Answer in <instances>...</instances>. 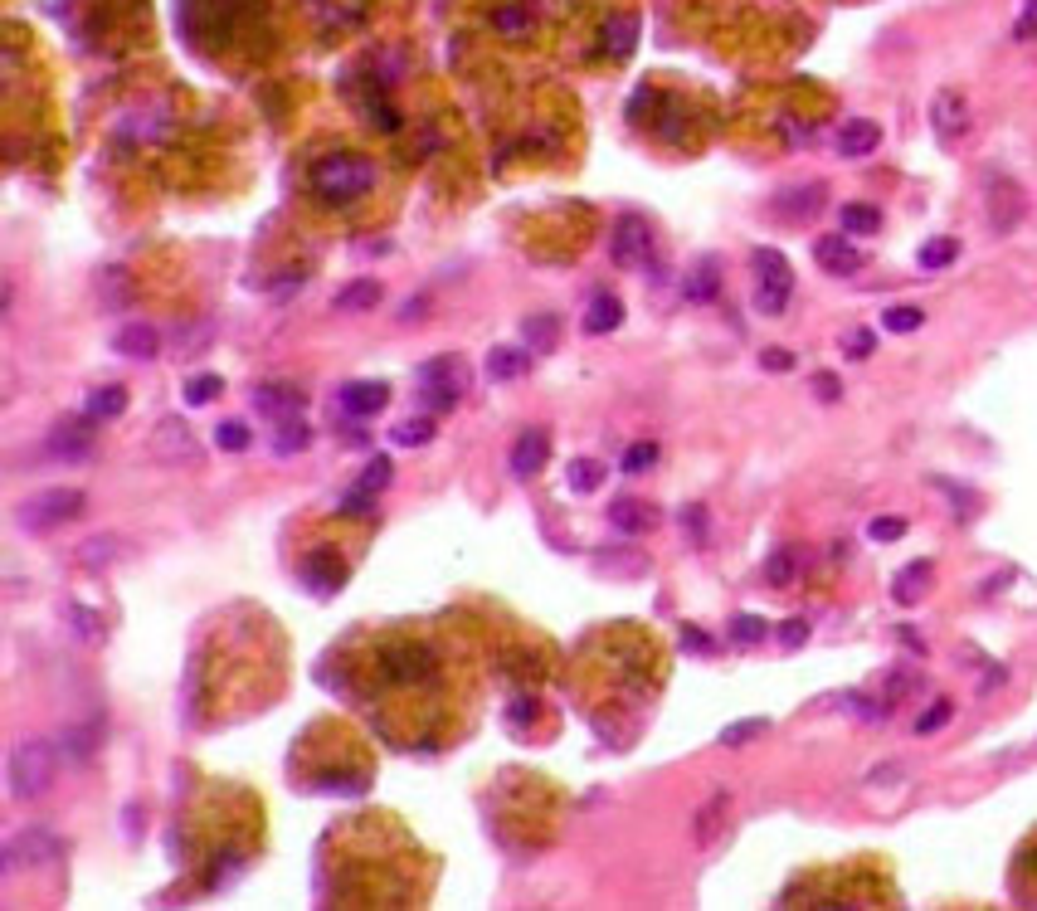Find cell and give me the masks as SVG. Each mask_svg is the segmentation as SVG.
Wrapping results in <instances>:
<instances>
[{
    "label": "cell",
    "instance_id": "obj_21",
    "mask_svg": "<svg viewBox=\"0 0 1037 911\" xmlns=\"http://www.w3.org/2000/svg\"><path fill=\"white\" fill-rule=\"evenodd\" d=\"M930 575H935V566H930V561H911L906 570H896V580H891V595H896V605H916V600L926 595Z\"/></svg>",
    "mask_w": 1037,
    "mask_h": 911
},
{
    "label": "cell",
    "instance_id": "obj_12",
    "mask_svg": "<svg viewBox=\"0 0 1037 911\" xmlns=\"http://www.w3.org/2000/svg\"><path fill=\"white\" fill-rule=\"evenodd\" d=\"M151 454L166 458V463H186V458H195V434H190V424L181 415H166L156 429H151Z\"/></svg>",
    "mask_w": 1037,
    "mask_h": 911
},
{
    "label": "cell",
    "instance_id": "obj_36",
    "mask_svg": "<svg viewBox=\"0 0 1037 911\" xmlns=\"http://www.w3.org/2000/svg\"><path fill=\"white\" fill-rule=\"evenodd\" d=\"M765 731H770V722H765V717H750V722H731L726 731H721V736H716V741L736 751V746H745V741H755V736H765Z\"/></svg>",
    "mask_w": 1037,
    "mask_h": 911
},
{
    "label": "cell",
    "instance_id": "obj_33",
    "mask_svg": "<svg viewBox=\"0 0 1037 911\" xmlns=\"http://www.w3.org/2000/svg\"><path fill=\"white\" fill-rule=\"evenodd\" d=\"M765 634H770V624H765L760 614H736V619H731V644L736 648L765 644Z\"/></svg>",
    "mask_w": 1037,
    "mask_h": 911
},
{
    "label": "cell",
    "instance_id": "obj_14",
    "mask_svg": "<svg viewBox=\"0 0 1037 911\" xmlns=\"http://www.w3.org/2000/svg\"><path fill=\"white\" fill-rule=\"evenodd\" d=\"M390 478H395V463L380 454V458H371L366 463V473H361V483L351 488V493L341 497V512L351 517V512H361V507H371V497L380 493V488H390Z\"/></svg>",
    "mask_w": 1037,
    "mask_h": 911
},
{
    "label": "cell",
    "instance_id": "obj_27",
    "mask_svg": "<svg viewBox=\"0 0 1037 911\" xmlns=\"http://www.w3.org/2000/svg\"><path fill=\"white\" fill-rule=\"evenodd\" d=\"M716 288H721V264L716 259H702V264L692 268V278H687V298L692 303H711Z\"/></svg>",
    "mask_w": 1037,
    "mask_h": 911
},
{
    "label": "cell",
    "instance_id": "obj_24",
    "mask_svg": "<svg viewBox=\"0 0 1037 911\" xmlns=\"http://www.w3.org/2000/svg\"><path fill=\"white\" fill-rule=\"evenodd\" d=\"M254 400H259L263 415H273V419H293L302 410V395H297L293 385H263Z\"/></svg>",
    "mask_w": 1037,
    "mask_h": 911
},
{
    "label": "cell",
    "instance_id": "obj_9",
    "mask_svg": "<svg viewBox=\"0 0 1037 911\" xmlns=\"http://www.w3.org/2000/svg\"><path fill=\"white\" fill-rule=\"evenodd\" d=\"M930 127H935V142L940 147H955L964 132H969V103H964L960 88H940L930 98Z\"/></svg>",
    "mask_w": 1037,
    "mask_h": 911
},
{
    "label": "cell",
    "instance_id": "obj_15",
    "mask_svg": "<svg viewBox=\"0 0 1037 911\" xmlns=\"http://www.w3.org/2000/svg\"><path fill=\"white\" fill-rule=\"evenodd\" d=\"M385 405H390V385H385V380H351V385L341 390V410L356 415V419L380 415Z\"/></svg>",
    "mask_w": 1037,
    "mask_h": 911
},
{
    "label": "cell",
    "instance_id": "obj_30",
    "mask_svg": "<svg viewBox=\"0 0 1037 911\" xmlns=\"http://www.w3.org/2000/svg\"><path fill=\"white\" fill-rule=\"evenodd\" d=\"M302 580H307L317 595H336V590H341V580H346V570H341V566H327L322 556H312V561L302 566Z\"/></svg>",
    "mask_w": 1037,
    "mask_h": 911
},
{
    "label": "cell",
    "instance_id": "obj_39",
    "mask_svg": "<svg viewBox=\"0 0 1037 911\" xmlns=\"http://www.w3.org/2000/svg\"><path fill=\"white\" fill-rule=\"evenodd\" d=\"M921 322H926L921 307H887V312H882V327H887V332H921Z\"/></svg>",
    "mask_w": 1037,
    "mask_h": 911
},
{
    "label": "cell",
    "instance_id": "obj_47",
    "mask_svg": "<svg viewBox=\"0 0 1037 911\" xmlns=\"http://www.w3.org/2000/svg\"><path fill=\"white\" fill-rule=\"evenodd\" d=\"M950 717H955V707H950V702H935V707H930L926 717L916 722V736H930V731H940V726L950 722Z\"/></svg>",
    "mask_w": 1037,
    "mask_h": 911
},
{
    "label": "cell",
    "instance_id": "obj_51",
    "mask_svg": "<svg viewBox=\"0 0 1037 911\" xmlns=\"http://www.w3.org/2000/svg\"><path fill=\"white\" fill-rule=\"evenodd\" d=\"M921 687V678L916 673H891V683H887V702H896V697H906V692H916Z\"/></svg>",
    "mask_w": 1037,
    "mask_h": 911
},
{
    "label": "cell",
    "instance_id": "obj_19",
    "mask_svg": "<svg viewBox=\"0 0 1037 911\" xmlns=\"http://www.w3.org/2000/svg\"><path fill=\"white\" fill-rule=\"evenodd\" d=\"M531 371V351L526 346H497L492 356H487V380H521Z\"/></svg>",
    "mask_w": 1037,
    "mask_h": 911
},
{
    "label": "cell",
    "instance_id": "obj_26",
    "mask_svg": "<svg viewBox=\"0 0 1037 911\" xmlns=\"http://www.w3.org/2000/svg\"><path fill=\"white\" fill-rule=\"evenodd\" d=\"M609 517H614V527H624V532H653V527H658L653 507H643V502H624V497L609 507Z\"/></svg>",
    "mask_w": 1037,
    "mask_h": 911
},
{
    "label": "cell",
    "instance_id": "obj_22",
    "mask_svg": "<svg viewBox=\"0 0 1037 911\" xmlns=\"http://www.w3.org/2000/svg\"><path fill=\"white\" fill-rule=\"evenodd\" d=\"M380 283L375 278H361V283H351V288H341L332 298V307L336 312H371V307H380Z\"/></svg>",
    "mask_w": 1037,
    "mask_h": 911
},
{
    "label": "cell",
    "instance_id": "obj_37",
    "mask_svg": "<svg viewBox=\"0 0 1037 911\" xmlns=\"http://www.w3.org/2000/svg\"><path fill=\"white\" fill-rule=\"evenodd\" d=\"M794 575H799V566H794V551H775V556L765 561V580H770L775 590H789V585H794Z\"/></svg>",
    "mask_w": 1037,
    "mask_h": 911
},
{
    "label": "cell",
    "instance_id": "obj_28",
    "mask_svg": "<svg viewBox=\"0 0 1037 911\" xmlns=\"http://www.w3.org/2000/svg\"><path fill=\"white\" fill-rule=\"evenodd\" d=\"M955 259H960V239H950V234H940V239L921 244V254H916V264L926 268V273H935V268H950Z\"/></svg>",
    "mask_w": 1037,
    "mask_h": 911
},
{
    "label": "cell",
    "instance_id": "obj_48",
    "mask_svg": "<svg viewBox=\"0 0 1037 911\" xmlns=\"http://www.w3.org/2000/svg\"><path fill=\"white\" fill-rule=\"evenodd\" d=\"M867 536H872V541H901V536H906V522H901V517H877V522L867 527Z\"/></svg>",
    "mask_w": 1037,
    "mask_h": 911
},
{
    "label": "cell",
    "instance_id": "obj_8",
    "mask_svg": "<svg viewBox=\"0 0 1037 911\" xmlns=\"http://www.w3.org/2000/svg\"><path fill=\"white\" fill-rule=\"evenodd\" d=\"M614 264H624V268L653 264V225L643 215H633V210L614 220Z\"/></svg>",
    "mask_w": 1037,
    "mask_h": 911
},
{
    "label": "cell",
    "instance_id": "obj_1",
    "mask_svg": "<svg viewBox=\"0 0 1037 911\" xmlns=\"http://www.w3.org/2000/svg\"><path fill=\"white\" fill-rule=\"evenodd\" d=\"M307 181L322 195V205H351L375 186V161L361 152H332L312 166Z\"/></svg>",
    "mask_w": 1037,
    "mask_h": 911
},
{
    "label": "cell",
    "instance_id": "obj_52",
    "mask_svg": "<svg viewBox=\"0 0 1037 911\" xmlns=\"http://www.w3.org/2000/svg\"><path fill=\"white\" fill-rule=\"evenodd\" d=\"M760 366H765V371H794V356H789V351H779V346H770V351L760 356Z\"/></svg>",
    "mask_w": 1037,
    "mask_h": 911
},
{
    "label": "cell",
    "instance_id": "obj_35",
    "mask_svg": "<svg viewBox=\"0 0 1037 911\" xmlns=\"http://www.w3.org/2000/svg\"><path fill=\"white\" fill-rule=\"evenodd\" d=\"M317 790H322V795H361V790H366V775H346V770H322V775H317Z\"/></svg>",
    "mask_w": 1037,
    "mask_h": 911
},
{
    "label": "cell",
    "instance_id": "obj_4",
    "mask_svg": "<svg viewBox=\"0 0 1037 911\" xmlns=\"http://www.w3.org/2000/svg\"><path fill=\"white\" fill-rule=\"evenodd\" d=\"M463 390H468V366L458 361V356H434L429 366H419V400H424V410H453L458 400H463Z\"/></svg>",
    "mask_w": 1037,
    "mask_h": 911
},
{
    "label": "cell",
    "instance_id": "obj_32",
    "mask_svg": "<svg viewBox=\"0 0 1037 911\" xmlns=\"http://www.w3.org/2000/svg\"><path fill=\"white\" fill-rule=\"evenodd\" d=\"M526 25H531V5L526 0H507V5L492 10V30H502V35H521Z\"/></svg>",
    "mask_w": 1037,
    "mask_h": 911
},
{
    "label": "cell",
    "instance_id": "obj_3",
    "mask_svg": "<svg viewBox=\"0 0 1037 911\" xmlns=\"http://www.w3.org/2000/svg\"><path fill=\"white\" fill-rule=\"evenodd\" d=\"M750 268H755V312L760 317H779L789 298H794V268L779 249H755L750 254Z\"/></svg>",
    "mask_w": 1037,
    "mask_h": 911
},
{
    "label": "cell",
    "instance_id": "obj_20",
    "mask_svg": "<svg viewBox=\"0 0 1037 911\" xmlns=\"http://www.w3.org/2000/svg\"><path fill=\"white\" fill-rule=\"evenodd\" d=\"M638 44V15H609L604 20V54L609 59H629Z\"/></svg>",
    "mask_w": 1037,
    "mask_h": 911
},
{
    "label": "cell",
    "instance_id": "obj_34",
    "mask_svg": "<svg viewBox=\"0 0 1037 911\" xmlns=\"http://www.w3.org/2000/svg\"><path fill=\"white\" fill-rule=\"evenodd\" d=\"M64 614H69V624H74V639H83V644H103V619H98L93 609L69 605Z\"/></svg>",
    "mask_w": 1037,
    "mask_h": 911
},
{
    "label": "cell",
    "instance_id": "obj_2",
    "mask_svg": "<svg viewBox=\"0 0 1037 911\" xmlns=\"http://www.w3.org/2000/svg\"><path fill=\"white\" fill-rule=\"evenodd\" d=\"M54 746L49 741H20L10 746V760H5V785H10V799L15 804H30L39 799L49 785H54Z\"/></svg>",
    "mask_w": 1037,
    "mask_h": 911
},
{
    "label": "cell",
    "instance_id": "obj_6",
    "mask_svg": "<svg viewBox=\"0 0 1037 911\" xmlns=\"http://www.w3.org/2000/svg\"><path fill=\"white\" fill-rule=\"evenodd\" d=\"M54 858H59V838L49 834V829H20L15 838H5V848H0L5 877L20 873V868H44Z\"/></svg>",
    "mask_w": 1037,
    "mask_h": 911
},
{
    "label": "cell",
    "instance_id": "obj_40",
    "mask_svg": "<svg viewBox=\"0 0 1037 911\" xmlns=\"http://www.w3.org/2000/svg\"><path fill=\"white\" fill-rule=\"evenodd\" d=\"M434 439V419H405L400 429H395V444L400 449H419V444H429Z\"/></svg>",
    "mask_w": 1037,
    "mask_h": 911
},
{
    "label": "cell",
    "instance_id": "obj_43",
    "mask_svg": "<svg viewBox=\"0 0 1037 911\" xmlns=\"http://www.w3.org/2000/svg\"><path fill=\"white\" fill-rule=\"evenodd\" d=\"M804 644H809V619H784L779 624V648L794 653V648H804Z\"/></svg>",
    "mask_w": 1037,
    "mask_h": 911
},
{
    "label": "cell",
    "instance_id": "obj_31",
    "mask_svg": "<svg viewBox=\"0 0 1037 911\" xmlns=\"http://www.w3.org/2000/svg\"><path fill=\"white\" fill-rule=\"evenodd\" d=\"M838 220H843V234H877L882 229V210L877 205H843Z\"/></svg>",
    "mask_w": 1037,
    "mask_h": 911
},
{
    "label": "cell",
    "instance_id": "obj_13",
    "mask_svg": "<svg viewBox=\"0 0 1037 911\" xmlns=\"http://www.w3.org/2000/svg\"><path fill=\"white\" fill-rule=\"evenodd\" d=\"M823 181H809V186H789V190H779L775 195V215L779 220H814L818 210H823Z\"/></svg>",
    "mask_w": 1037,
    "mask_h": 911
},
{
    "label": "cell",
    "instance_id": "obj_53",
    "mask_svg": "<svg viewBox=\"0 0 1037 911\" xmlns=\"http://www.w3.org/2000/svg\"><path fill=\"white\" fill-rule=\"evenodd\" d=\"M682 648H687V653H711V639H706V634H697V629H682Z\"/></svg>",
    "mask_w": 1037,
    "mask_h": 911
},
{
    "label": "cell",
    "instance_id": "obj_7",
    "mask_svg": "<svg viewBox=\"0 0 1037 911\" xmlns=\"http://www.w3.org/2000/svg\"><path fill=\"white\" fill-rule=\"evenodd\" d=\"M380 673L400 687L429 683V678H434V648L429 644H390L385 653H380Z\"/></svg>",
    "mask_w": 1037,
    "mask_h": 911
},
{
    "label": "cell",
    "instance_id": "obj_42",
    "mask_svg": "<svg viewBox=\"0 0 1037 911\" xmlns=\"http://www.w3.org/2000/svg\"><path fill=\"white\" fill-rule=\"evenodd\" d=\"M220 390H224L220 376H190L186 380V400H190V405H210Z\"/></svg>",
    "mask_w": 1037,
    "mask_h": 911
},
{
    "label": "cell",
    "instance_id": "obj_25",
    "mask_svg": "<svg viewBox=\"0 0 1037 911\" xmlns=\"http://www.w3.org/2000/svg\"><path fill=\"white\" fill-rule=\"evenodd\" d=\"M312 444V429L302 424V419H278V434H273V454L278 458H293V454H302Z\"/></svg>",
    "mask_w": 1037,
    "mask_h": 911
},
{
    "label": "cell",
    "instance_id": "obj_18",
    "mask_svg": "<svg viewBox=\"0 0 1037 911\" xmlns=\"http://www.w3.org/2000/svg\"><path fill=\"white\" fill-rule=\"evenodd\" d=\"M112 346H117L122 356H132V361H151V356L161 351V337H156V327H147V322H122L117 337H112Z\"/></svg>",
    "mask_w": 1037,
    "mask_h": 911
},
{
    "label": "cell",
    "instance_id": "obj_41",
    "mask_svg": "<svg viewBox=\"0 0 1037 911\" xmlns=\"http://www.w3.org/2000/svg\"><path fill=\"white\" fill-rule=\"evenodd\" d=\"M215 444H220L224 454H244V449H249V429H244L239 419H224L220 429H215Z\"/></svg>",
    "mask_w": 1037,
    "mask_h": 911
},
{
    "label": "cell",
    "instance_id": "obj_50",
    "mask_svg": "<svg viewBox=\"0 0 1037 911\" xmlns=\"http://www.w3.org/2000/svg\"><path fill=\"white\" fill-rule=\"evenodd\" d=\"M814 395L823 400V405H833V400H843V385H838V376L818 371V376H814Z\"/></svg>",
    "mask_w": 1037,
    "mask_h": 911
},
{
    "label": "cell",
    "instance_id": "obj_23",
    "mask_svg": "<svg viewBox=\"0 0 1037 911\" xmlns=\"http://www.w3.org/2000/svg\"><path fill=\"white\" fill-rule=\"evenodd\" d=\"M624 322V303L614 298V293H599L590 303V312H585V332H594V337H604V332H614Z\"/></svg>",
    "mask_w": 1037,
    "mask_h": 911
},
{
    "label": "cell",
    "instance_id": "obj_10",
    "mask_svg": "<svg viewBox=\"0 0 1037 911\" xmlns=\"http://www.w3.org/2000/svg\"><path fill=\"white\" fill-rule=\"evenodd\" d=\"M93 424L98 419L83 415V419H59L54 434H49V454L64 458V463H78V458L93 454Z\"/></svg>",
    "mask_w": 1037,
    "mask_h": 911
},
{
    "label": "cell",
    "instance_id": "obj_5",
    "mask_svg": "<svg viewBox=\"0 0 1037 911\" xmlns=\"http://www.w3.org/2000/svg\"><path fill=\"white\" fill-rule=\"evenodd\" d=\"M83 512V493L78 488H44V493L20 502V527L25 532H54L64 522H74Z\"/></svg>",
    "mask_w": 1037,
    "mask_h": 911
},
{
    "label": "cell",
    "instance_id": "obj_45",
    "mask_svg": "<svg viewBox=\"0 0 1037 911\" xmlns=\"http://www.w3.org/2000/svg\"><path fill=\"white\" fill-rule=\"evenodd\" d=\"M653 463H658V444H633L629 454H624V473H643Z\"/></svg>",
    "mask_w": 1037,
    "mask_h": 911
},
{
    "label": "cell",
    "instance_id": "obj_44",
    "mask_svg": "<svg viewBox=\"0 0 1037 911\" xmlns=\"http://www.w3.org/2000/svg\"><path fill=\"white\" fill-rule=\"evenodd\" d=\"M1013 39H1018V44L1037 39V0H1023V10H1018V20H1013Z\"/></svg>",
    "mask_w": 1037,
    "mask_h": 911
},
{
    "label": "cell",
    "instance_id": "obj_46",
    "mask_svg": "<svg viewBox=\"0 0 1037 911\" xmlns=\"http://www.w3.org/2000/svg\"><path fill=\"white\" fill-rule=\"evenodd\" d=\"M526 342L531 346H556V317H546V322L531 317V322H526Z\"/></svg>",
    "mask_w": 1037,
    "mask_h": 911
},
{
    "label": "cell",
    "instance_id": "obj_16",
    "mask_svg": "<svg viewBox=\"0 0 1037 911\" xmlns=\"http://www.w3.org/2000/svg\"><path fill=\"white\" fill-rule=\"evenodd\" d=\"M546 458H551V439H546V429H526L517 444H512V473L526 483V478H536V473L546 468Z\"/></svg>",
    "mask_w": 1037,
    "mask_h": 911
},
{
    "label": "cell",
    "instance_id": "obj_49",
    "mask_svg": "<svg viewBox=\"0 0 1037 911\" xmlns=\"http://www.w3.org/2000/svg\"><path fill=\"white\" fill-rule=\"evenodd\" d=\"M872 342H877V337H872L867 327H857V332H848V337H843V351H848L852 361H862V356H872Z\"/></svg>",
    "mask_w": 1037,
    "mask_h": 911
},
{
    "label": "cell",
    "instance_id": "obj_29",
    "mask_svg": "<svg viewBox=\"0 0 1037 911\" xmlns=\"http://www.w3.org/2000/svg\"><path fill=\"white\" fill-rule=\"evenodd\" d=\"M127 410V390L122 385H103V390H93L88 395V405H83V415H93V419H117Z\"/></svg>",
    "mask_w": 1037,
    "mask_h": 911
},
{
    "label": "cell",
    "instance_id": "obj_17",
    "mask_svg": "<svg viewBox=\"0 0 1037 911\" xmlns=\"http://www.w3.org/2000/svg\"><path fill=\"white\" fill-rule=\"evenodd\" d=\"M877 147H882V127H877L872 117H852V122H843V132H838V156L862 161V156H872Z\"/></svg>",
    "mask_w": 1037,
    "mask_h": 911
},
{
    "label": "cell",
    "instance_id": "obj_38",
    "mask_svg": "<svg viewBox=\"0 0 1037 911\" xmlns=\"http://www.w3.org/2000/svg\"><path fill=\"white\" fill-rule=\"evenodd\" d=\"M599 483H604V468H599L594 458H575V463H570V488H575V493H594Z\"/></svg>",
    "mask_w": 1037,
    "mask_h": 911
},
{
    "label": "cell",
    "instance_id": "obj_54",
    "mask_svg": "<svg viewBox=\"0 0 1037 911\" xmlns=\"http://www.w3.org/2000/svg\"><path fill=\"white\" fill-rule=\"evenodd\" d=\"M103 556H108V541H88L83 561H88V566H103Z\"/></svg>",
    "mask_w": 1037,
    "mask_h": 911
},
{
    "label": "cell",
    "instance_id": "obj_11",
    "mask_svg": "<svg viewBox=\"0 0 1037 911\" xmlns=\"http://www.w3.org/2000/svg\"><path fill=\"white\" fill-rule=\"evenodd\" d=\"M814 259L833 278H848V273H857V268L867 264V254L852 244L848 234H823V239H814Z\"/></svg>",
    "mask_w": 1037,
    "mask_h": 911
}]
</instances>
